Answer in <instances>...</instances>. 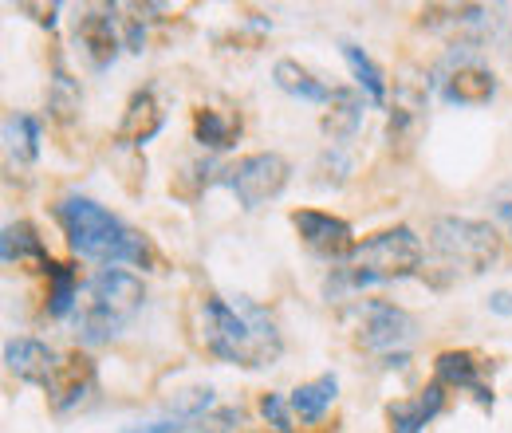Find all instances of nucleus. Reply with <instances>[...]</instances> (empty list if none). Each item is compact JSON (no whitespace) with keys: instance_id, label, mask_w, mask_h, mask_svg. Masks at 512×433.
Here are the masks:
<instances>
[{"instance_id":"29","label":"nucleus","mask_w":512,"mask_h":433,"mask_svg":"<svg viewBox=\"0 0 512 433\" xmlns=\"http://www.w3.org/2000/svg\"><path fill=\"white\" fill-rule=\"evenodd\" d=\"M16 8H20V12H32V20H36V24L56 28V16H60V4H56V0H52V4H28V0H20Z\"/></svg>"},{"instance_id":"16","label":"nucleus","mask_w":512,"mask_h":433,"mask_svg":"<svg viewBox=\"0 0 512 433\" xmlns=\"http://www.w3.org/2000/svg\"><path fill=\"white\" fill-rule=\"evenodd\" d=\"M363 123V95L355 87H335L323 111V134L335 142H347Z\"/></svg>"},{"instance_id":"32","label":"nucleus","mask_w":512,"mask_h":433,"mask_svg":"<svg viewBox=\"0 0 512 433\" xmlns=\"http://www.w3.org/2000/svg\"><path fill=\"white\" fill-rule=\"evenodd\" d=\"M272 433H276V430H272Z\"/></svg>"},{"instance_id":"8","label":"nucleus","mask_w":512,"mask_h":433,"mask_svg":"<svg viewBox=\"0 0 512 433\" xmlns=\"http://www.w3.org/2000/svg\"><path fill=\"white\" fill-rule=\"evenodd\" d=\"M292 225L300 233V241L312 248L323 260H347L355 252V237H351V225L320 213V209H296L292 213Z\"/></svg>"},{"instance_id":"9","label":"nucleus","mask_w":512,"mask_h":433,"mask_svg":"<svg viewBox=\"0 0 512 433\" xmlns=\"http://www.w3.org/2000/svg\"><path fill=\"white\" fill-rule=\"evenodd\" d=\"M119 8H87L83 16H79V24H75V40H79V48H83V56L91 60V67H111L115 56H119V48H123V36H119V16H115Z\"/></svg>"},{"instance_id":"19","label":"nucleus","mask_w":512,"mask_h":433,"mask_svg":"<svg viewBox=\"0 0 512 433\" xmlns=\"http://www.w3.org/2000/svg\"><path fill=\"white\" fill-rule=\"evenodd\" d=\"M335 394H339V378L335 374H320V378L296 386L292 398H288V406H292V414L300 422H320L323 414H327V406L335 402Z\"/></svg>"},{"instance_id":"13","label":"nucleus","mask_w":512,"mask_h":433,"mask_svg":"<svg viewBox=\"0 0 512 433\" xmlns=\"http://www.w3.org/2000/svg\"><path fill=\"white\" fill-rule=\"evenodd\" d=\"M442 95L446 103H457V107H481L497 95V75L477 63H457L442 79Z\"/></svg>"},{"instance_id":"1","label":"nucleus","mask_w":512,"mask_h":433,"mask_svg":"<svg viewBox=\"0 0 512 433\" xmlns=\"http://www.w3.org/2000/svg\"><path fill=\"white\" fill-rule=\"evenodd\" d=\"M193 327H197L201 347L213 359L245 367V371L272 367L280 359V351H284L276 319L268 315V308H260L249 296H237V300L205 296L193 311Z\"/></svg>"},{"instance_id":"4","label":"nucleus","mask_w":512,"mask_h":433,"mask_svg":"<svg viewBox=\"0 0 512 433\" xmlns=\"http://www.w3.org/2000/svg\"><path fill=\"white\" fill-rule=\"evenodd\" d=\"M430 252H434V268H442L446 280L481 276L501 256V233L489 221L438 217L430 225Z\"/></svg>"},{"instance_id":"28","label":"nucleus","mask_w":512,"mask_h":433,"mask_svg":"<svg viewBox=\"0 0 512 433\" xmlns=\"http://www.w3.org/2000/svg\"><path fill=\"white\" fill-rule=\"evenodd\" d=\"M489 205H493V217L509 229V237H512V182L509 186H501L493 197H489Z\"/></svg>"},{"instance_id":"7","label":"nucleus","mask_w":512,"mask_h":433,"mask_svg":"<svg viewBox=\"0 0 512 433\" xmlns=\"http://www.w3.org/2000/svg\"><path fill=\"white\" fill-rule=\"evenodd\" d=\"M288 174H292L288 158L276 154V150H264V154H249V158H241L237 166L221 170V182L237 193V201H241L245 209H260V205H268L272 197L284 193Z\"/></svg>"},{"instance_id":"27","label":"nucleus","mask_w":512,"mask_h":433,"mask_svg":"<svg viewBox=\"0 0 512 433\" xmlns=\"http://www.w3.org/2000/svg\"><path fill=\"white\" fill-rule=\"evenodd\" d=\"M260 414L276 426V433H292V418H288V406H284L280 394H264L260 398Z\"/></svg>"},{"instance_id":"6","label":"nucleus","mask_w":512,"mask_h":433,"mask_svg":"<svg viewBox=\"0 0 512 433\" xmlns=\"http://www.w3.org/2000/svg\"><path fill=\"white\" fill-rule=\"evenodd\" d=\"M347 319L355 323L359 347L371 351V355L398 359L418 339V319L406 308H398V304H386V300H367V304L351 308Z\"/></svg>"},{"instance_id":"17","label":"nucleus","mask_w":512,"mask_h":433,"mask_svg":"<svg viewBox=\"0 0 512 433\" xmlns=\"http://www.w3.org/2000/svg\"><path fill=\"white\" fill-rule=\"evenodd\" d=\"M0 256H4V264H36L40 272L52 264V256H48V248L40 241V233H36L28 221H16V225L4 229V237H0Z\"/></svg>"},{"instance_id":"12","label":"nucleus","mask_w":512,"mask_h":433,"mask_svg":"<svg viewBox=\"0 0 512 433\" xmlns=\"http://www.w3.org/2000/svg\"><path fill=\"white\" fill-rule=\"evenodd\" d=\"M56 363H60V351H52V347L40 343V339H12V343L4 347V367L16 374V378L40 386V390L48 386Z\"/></svg>"},{"instance_id":"11","label":"nucleus","mask_w":512,"mask_h":433,"mask_svg":"<svg viewBox=\"0 0 512 433\" xmlns=\"http://www.w3.org/2000/svg\"><path fill=\"white\" fill-rule=\"evenodd\" d=\"M434 382L446 390H469L485 410H493V390L481 382V363L469 351H442L434 359Z\"/></svg>"},{"instance_id":"10","label":"nucleus","mask_w":512,"mask_h":433,"mask_svg":"<svg viewBox=\"0 0 512 433\" xmlns=\"http://www.w3.org/2000/svg\"><path fill=\"white\" fill-rule=\"evenodd\" d=\"M91 390H95V363H91L87 355H79V351L60 355L56 371H52L48 386H44V394L52 398V406H56L60 414L75 410Z\"/></svg>"},{"instance_id":"24","label":"nucleus","mask_w":512,"mask_h":433,"mask_svg":"<svg viewBox=\"0 0 512 433\" xmlns=\"http://www.w3.org/2000/svg\"><path fill=\"white\" fill-rule=\"evenodd\" d=\"M79 103H83L79 83L67 75L64 67H56L52 87H48V111H52V119H56L60 126H71L75 119H79Z\"/></svg>"},{"instance_id":"22","label":"nucleus","mask_w":512,"mask_h":433,"mask_svg":"<svg viewBox=\"0 0 512 433\" xmlns=\"http://www.w3.org/2000/svg\"><path fill=\"white\" fill-rule=\"evenodd\" d=\"M4 146L16 162H36L40 158V123L32 115H8L4 119Z\"/></svg>"},{"instance_id":"14","label":"nucleus","mask_w":512,"mask_h":433,"mask_svg":"<svg viewBox=\"0 0 512 433\" xmlns=\"http://www.w3.org/2000/svg\"><path fill=\"white\" fill-rule=\"evenodd\" d=\"M162 123H166V115H162L154 91H150V87H146V91H134L127 103V115H123V123H119V142H123V146H146V142L162 130Z\"/></svg>"},{"instance_id":"5","label":"nucleus","mask_w":512,"mask_h":433,"mask_svg":"<svg viewBox=\"0 0 512 433\" xmlns=\"http://www.w3.org/2000/svg\"><path fill=\"white\" fill-rule=\"evenodd\" d=\"M146 300V288L134 272L123 268H103L91 284H87V304L75 315V327H79V339L87 347L95 343H107L111 335H119V327L134 319V311L142 308Z\"/></svg>"},{"instance_id":"21","label":"nucleus","mask_w":512,"mask_h":433,"mask_svg":"<svg viewBox=\"0 0 512 433\" xmlns=\"http://www.w3.org/2000/svg\"><path fill=\"white\" fill-rule=\"evenodd\" d=\"M44 276H48V284H52V292H48V315H52V319L71 315L75 300H79V276H75V268L52 260V264L44 268Z\"/></svg>"},{"instance_id":"26","label":"nucleus","mask_w":512,"mask_h":433,"mask_svg":"<svg viewBox=\"0 0 512 433\" xmlns=\"http://www.w3.org/2000/svg\"><path fill=\"white\" fill-rule=\"evenodd\" d=\"M233 426H241V410H237V406L213 410V414H205V418H197V422H193V430L197 433H229Z\"/></svg>"},{"instance_id":"2","label":"nucleus","mask_w":512,"mask_h":433,"mask_svg":"<svg viewBox=\"0 0 512 433\" xmlns=\"http://www.w3.org/2000/svg\"><path fill=\"white\" fill-rule=\"evenodd\" d=\"M56 217L64 225L71 252L83 256V260H95L103 268H111V264H146L150 260L146 241L91 197L67 193L56 205Z\"/></svg>"},{"instance_id":"20","label":"nucleus","mask_w":512,"mask_h":433,"mask_svg":"<svg viewBox=\"0 0 512 433\" xmlns=\"http://www.w3.org/2000/svg\"><path fill=\"white\" fill-rule=\"evenodd\" d=\"M272 79H276V87H280L284 95H292V99H304V103H327V99H331V91L296 60H276Z\"/></svg>"},{"instance_id":"30","label":"nucleus","mask_w":512,"mask_h":433,"mask_svg":"<svg viewBox=\"0 0 512 433\" xmlns=\"http://www.w3.org/2000/svg\"><path fill=\"white\" fill-rule=\"evenodd\" d=\"M182 430H186V422L162 418V422H146V426H127L123 433H182Z\"/></svg>"},{"instance_id":"15","label":"nucleus","mask_w":512,"mask_h":433,"mask_svg":"<svg viewBox=\"0 0 512 433\" xmlns=\"http://www.w3.org/2000/svg\"><path fill=\"white\" fill-rule=\"evenodd\" d=\"M442 406H446V386L430 382V386L422 390V398H414V402H394V406L386 410L390 433H422L438 414H442Z\"/></svg>"},{"instance_id":"31","label":"nucleus","mask_w":512,"mask_h":433,"mask_svg":"<svg viewBox=\"0 0 512 433\" xmlns=\"http://www.w3.org/2000/svg\"><path fill=\"white\" fill-rule=\"evenodd\" d=\"M489 308L497 311V315H512V292H497V296L489 300Z\"/></svg>"},{"instance_id":"23","label":"nucleus","mask_w":512,"mask_h":433,"mask_svg":"<svg viewBox=\"0 0 512 433\" xmlns=\"http://www.w3.org/2000/svg\"><path fill=\"white\" fill-rule=\"evenodd\" d=\"M343 48V60H347V67L355 71V79H359V87L367 91V99L375 103V107H383L386 103V79L383 71H379V63L371 60L359 44H339Z\"/></svg>"},{"instance_id":"18","label":"nucleus","mask_w":512,"mask_h":433,"mask_svg":"<svg viewBox=\"0 0 512 433\" xmlns=\"http://www.w3.org/2000/svg\"><path fill=\"white\" fill-rule=\"evenodd\" d=\"M193 138L209 150H229L241 138V115L233 111H213V107H197L193 111Z\"/></svg>"},{"instance_id":"25","label":"nucleus","mask_w":512,"mask_h":433,"mask_svg":"<svg viewBox=\"0 0 512 433\" xmlns=\"http://www.w3.org/2000/svg\"><path fill=\"white\" fill-rule=\"evenodd\" d=\"M209 406H213V390H209V386H193V390H186V394L174 398L170 414H174L178 422H197V418L209 414Z\"/></svg>"},{"instance_id":"3","label":"nucleus","mask_w":512,"mask_h":433,"mask_svg":"<svg viewBox=\"0 0 512 433\" xmlns=\"http://www.w3.org/2000/svg\"><path fill=\"white\" fill-rule=\"evenodd\" d=\"M422 268V241L414 237V229L398 225V229H383L375 237H367L363 245L343 260V268H331L323 292L327 296H343L367 284H390V280H406Z\"/></svg>"}]
</instances>
